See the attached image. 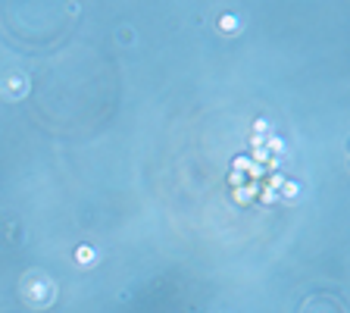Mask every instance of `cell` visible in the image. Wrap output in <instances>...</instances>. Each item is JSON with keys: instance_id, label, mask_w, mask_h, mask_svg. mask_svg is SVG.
<instances>
[{"instance_id": "obj_4", "label": "cell", "mask_w": 350, "mask_h": 313, "mask_svg": "<svg viewBox=\"0 0 350 313\" xmlns=\"http://www.w3.org/2000/svg\"><path fill=\"white\" fill-rule=\"evenodd\" d=\"M285 185V198H297L300 194V185H294V182H281Z\"/></svg>"}, {"instance_id": "obj_1", "label": "cell", "mask_w": 350, "mask_h": 313, "mask_svg": "<svg viewBox=\"0 0 350 313\" xmlns=\"http://www.w3.org/2000/svg\"><path fill=\"white\" fill-rule=\"evenodd\" d=\"M25 291H28V301L38 304V307H41V304H50V301H54V282H50V279H35V282H31Z\"/></svg>"}, {"instance_id": "obj_3", "label": "cell", "mask_w": 350, "mask_h": 313, "mask_svg": "<svg viewBox=\"0 0 350 313\" xmlns=\"http://www.w3.org/2000/svg\"><path fill=\"white\" fill-rule=\"evenodd\" d=\"M94 257H97V254H94V248H79V260H81V263H91Z\"/></svg>"}, {"instance_id": "obj_5", "label": "cell", "mask_w": 350, "mask_h": 313, "mask_svg": "<svg viewBox=\"0 0 350 313\" xmlns=\"http://www.w3.org/2000/svg\"><path fill=\"white\" fill-rule=\"evenodd\" d=\"M269 150H275V154H285V141H281V138H269Z\"/></svg>"}, {"instance_id": "obj_2", "label": "cell", "mask_w": 350, "mask_h": 313, "mask_svg": "<svg viewBox=\"0 0 350 313\" xmlns=\"http://www.w3.org/2000/svg\"><path fill=\"white\" fill-rule=\"evenodd\" d=\"M219 25H222L225 31H235V28H238V16H222V22H219Z\"/></svg>"}, {"instance_id": "obj_6", "label": "cell", "mask_w": 350, "mask_h": 313, "mask_svg": "<svg viewBox=\"0 0 350 313\" xmlns=\"http://www.w3.org/2000/svg\"><path fill=\"white\" fill-rule=\"evenodd\" d=\"M10 91H25V82L22 79H10Z\"/></svg>"}]
</instances>
